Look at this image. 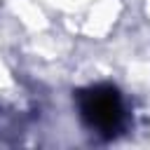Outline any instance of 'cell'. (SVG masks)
<instances>
[{"mask_svg":"<svg viewBox=\"0 0 150 150\" xmlns=\"http://www.w3.org/2000/svg\"><path fill=\"white\" fill-rule=\"evenodd\" d=\"M80 110H82L84 122L105 136H112L122 127V117H124L122 98H120L117 89H112V87H94V89L82 91Z\"/></svg>","mask_w":150,"mask_h":150,"instance_id":"cell-1","label":"cell"}]
</instances>
